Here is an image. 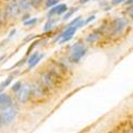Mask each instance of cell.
<instances>
[{"instance_id":"6da1fadb","label":"cell","mask_w":133,"mask_h":133,"mask_svg":"<svg viewBox=\"0 0 133 133\" xmlns=\"http://www.w3.org/2000/svg\"><path fill=\"white\" fill-rule=\"evenodd\" d=\"M59 80H60L59 77H57L54 74H52L51 71L47 69L46 71H44L41 75L39 82L49 90V88H52V87H57L59 84Z\"/></svg>"},{"instance_id":"7a4b0ae2","label":"cell","mask_w":133,"mask_h":133,"mask_svg":"<svg viewBox=\"0 0 133 133\" xmlns=\"http://www.w3.org/2000/svg\"><path fill=\"white\" fill-rule=\"evenodd\" d=\"M87 48L83 43H76L70 50V59L72 62H79L86 53Z\"/></svg>"},{"instance_id":"3957f363","label":"cell","mask_w":133,"mask_h":133,"mask_svg":"<svg viewBox=\"0 0 133 133\" xmlns=\"http://www.w3.org/2000/svg\"><path fill=\"white\" fill-rule=\"evenodd\" d=\"M48 88L44 86L41 82H36L31 86V97H33L36 100H41L47 95Z\"/></svg>"},{"instance_id":"277c9868","label":"cell","mask_w":133,"mask_h":133,"mask_svg":"<svg viewBox=\"0 0 133 133\" xmlns=\"http://www.w3.org/2000/svg\"><path fill=\"white\" fill-rule=\"evenodd\" d=\"M82 25H84V20H79L77 24H75V26H70L69 28H67L66 29L62 34H61V37H62V39L60 41V44H64L65 42H68L71 37H72V35H75V33H76V31L78 30V28H80Z\"/></svg>"},{"instance_id":"5b68a950","label":"cell","mask_w":133,"mask_h":133,"mask_svg":"<svg viewBox=\"0 0 133 133\" xmlns=\"http://www.w3.org/2000/svg\"><path fill=\"white\" fill-rule=\"evenodd\" d=\"M16 114H17L16 110L12 105H10V107H8L5 109H2L1 112H0L1 121H2L3 124H11L15 119Z\"/></svg>"},{"instance_id":"8992f818","label":"cell","mask_w":133,"mask_h":133,"mask_svg":"<svg viewBox=\"0 0 133 133\" xmlns=\"http://www.w3.org/2000/svg\"><path fill=\"white\" fill-rule=\"evenodd\" d=\"M17 92H18V95H17L18 100L20 102L25 103L28 99L31 97V86L29 84H25L23 86H20V88Z\"/></svg>"},{"instance_id":"52a82bcc","label":"cell","mask_w":133,"mask_h":133,"mask_svg":"<svg viewBox=\"0 0 133 133\" xmlns=\"http://www.w3.org/2000/svg\"><path fill=\"white\" fill-rule=\"evenodd\" d=\"M127 25V21L124 19V18H116L113 24H112V31L114 34H118V33H120L121 31H123L125 29Z\"/></svg>"},{"instance_id":"ba28073f","label":"cell","mask_w":133,"mask_h":133,"mask_svg":"<svg viewBox=\"0 0 133 133\" xmlns=\"http://www.w3.org/2000/svg\"><path fill=\"white\" fill-rule=\"evenodd\" d=\"M17 13H19V10H18V2L16 0H12V1H10V3L8 4L6 6V16L8 17H13L15 16Z\"/></svg>"},{"instance_id":"9c48e42d","label":"cell","mask_w":133,"mask_h":133,"mask_svg":"<svg viewBox=\"0 0 133 133\" xmlns=\"http://www.w3.org/2000/svg\"><path fill=\"white\" fill-rule=\"evenodd\" d=\"M10 105H12V100L11 97L6 94H0V110L5 109Z\"/></svg>"},{"instance_id":"30bf717a","label":"cell","mask_w":133,"mask_h":133,"mask_svg":"<svg viewBox=\"0 0 133 133\" xmlns=\"http://www.w3.org/2000/svg\"><path fill=\"white\" fill-rule=\"evenodd\" d=\"M66 11H67V5L64 4V3H61V4H58L57 6L52 8V10L49 12V15H53V14L61 15V14L65 13Z\"/></svg>"},{"instance_id":"8fae6325","label":"cell","mask_w":133,"mask_h":133,"mask_svg":"<svg viewBox=\"0 0 133 133\" xmlns=\"http://www.w3.org/2000/svg\"><path fill=\"white\" fill-rule=\"evenodd\" d=\"M30 8V1L29 0H21L18 2V10L19 12H25Z\"/></svg>"},{"instance_id":"7c38bea8","label":"cell","mask_w":133,"mask_h":133,"mask_svg":"<svg viewBox=\"0 0 133 133\" xmlns=\"http://www.w3.org/2000/svg\"><path fill=\"white\" fill-rule=\"evenodd\" d=\"M43 57H44V54L37 55V57H36V59L34 60V62H33L32 64H30V65H29V68H32V67H34V66H35V65H36V64H37V63H38V62H39V61H41V60L43 59Z\"/></svg>"},{"instance_id":"4fadbf2b","label":"cell","mask_w":133,"mask_h":133,"mask_svg":"<svg viewBox=\"0 0 133 133\" xmlns=\"http://www.w3.org/2000/svg\"><path fill=\"white\" fill-rule=\"evenodd\" d=\"M12 82V77H9V78L6 79V80H4L1 84H0V86H1V88H4L5 86H8V85H10V83Z\"/></svg>"},{"instance_id":"5bb4252c","label":"cell","mask_w":133,"mask_h":133,"mask_svg":"<svg viewBox=\"0 0 133 133\" xmlns=\"http://www.w3.org/2000/svg\"><path fill=\"white\" fill-rule=\"evenodd\" d=\"M37 55H38V53H37V52H34V53H33V54L31 55V57L29 58V60H28V64L30 65V64H32L33 62H34V60L36 59Z\"/></svg>"},{"instance_id":"9a60e30c","label":"cell","mask_w":133,"mask_h":133,"mask_svg":"<svg viewBox=\"0 0 133 133\" xmlns=\"http://www.w3.org/2000/svg\"><path fill=\"white\" fill-rule=\"evenodd\" d=\"M36 21H37V19H36V18H32V19H30V20H27V21H25V26L34 25V24H36Z\"/></svg>"},{"instance_id":"2e32d148","label":"cell","mask_w":133,"mask_h":133,"mask_svg":"<svg viewBox=\"0 0 133 133\" xmlns=\"http://www.w3.org/2000/svg\"><path fill=\"white\" fill-rule=\"evenodd\" d=\"M58 2H59V0H48V1L46 2V5L47 6H52L54 4H58Z\"/></svg>"},{"instance_id":"e0dca14e","label":"cell","mask_w":133,"mask_h":133,"mask_svg":"<svg viewBox=\"0 0 133 133\" xmlns=\"http://www.w3.org/2000/svg\"><path fill=\"white\" fill-rule=\"evenodd\" d=\"M20 86H21V82H16L14 85H13V87H12V90L14 91V92H17L18 90H19V88H20Z\"/></svg>"},{"instance_id":"ac0fdd59","label":"cell","mask_w":133,"mask_h":133,"mask_svg":"<svg viewBox=\"0 0 133 133\" xmlns=\"http://www.w3.org/2000/svg\"><path fill=\"white\" fill-rule=\"evenodd\" d=\"M76 11H77V9H71V11H69V12H68L67 14H66V15L64 16V19H67V18H69V17L72 15V13H75Z\"/></svg>"},{"instance_id":"d6986e66","label":"cell","mask_w":133,"mask_h":133,"mask_svg":"<svg viewBox=\"0 0 133 133\" xmlns=\"http://www.w3.org/2000/svg\"><path fill=\"white\" fill-rule=\"evenodd\" d=\"M128 14L131 16V18H133V5L128 9Z\"/></svg>"},{"instance_id":"ffe728a7","label":"cell","mask_w":133,"mask_h":133,"mask_svg":"<svg viewBox=\"0 0 133 133\" xmlns=\"http://www.w3.org/2000/svg\"><path fill=\"white\" fill-rule=\"evenodd\" d=\"M94 18H95V16L93 15V16H91V17H88V19H87L86 21H84V23H90V21H91V20H93Z\"/></svg>"},{"instance_id":"44dd1931","label":"cell","mask_w":133,"mask_h":133,"mask_svg":"<svg viewBox=\"0 0 133 133\" xmlns=\"http://www.w3.org/2000/svg\"><path fill=\"white\" fill-rule=\"evenodd\" d=\"M133 3V0H127L126 1V4H132Z\"/></svg>"},{"instance_id":"7402d4cb","label":"cell","mask_w":133,"mask_h":133,"mask_svg":"<svg viewBox=\"0 0 133 133\" xmlns=\"http://www.w3.org/2000/svg\"><path fill=\"white\" fill-rule=\"evenodd\" d=\"M87 1H90V0H81V1H80V2H81V3L83 4V3H86Z\"/></svg>"},{"instance_id":"603a6c76","label":"cell","mask_w":133,"mask_h":133,"mask_svg":"<svg viewBox=\"0 0 133 133\" xmlns=\"http://www.w3.org/2000/svg\"><path fill=\"white\" fill-rule=\"evenodd\" d=\"M1 21H2V17H1V15H0V25H1Z\"/></svg>"},{"instance_id":"cb8c5ba5","label":"cell","mask_w":133,"mask_h":133,"mask_svg":"<svg viewBox=\"0 0 133 133\" xmlns=\"http://www.w3.org/2000/svg\"><path fill=\"white\" fill-rule=\"evenodd\" d=\"M2 124V121H1V117H0V125H1Z\"/></svg>"}]
</instances>
